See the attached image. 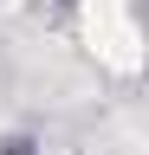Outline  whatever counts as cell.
Masks as SVG:
<instances>
[{
    "instance_id": "6da1fadb",
    "label": "cell",
    "mask_w": 149,
    "mask_h": 155,
    "mask_svg": "<svg viewBox=\"0 0 149 155\" xmlns=\"http://www.w3.org/2000/svg\"><path fill=\"white\" fill-rule=\"evenodd\" d=\"M7 155H32V142H7Z\"/></svg>"
}]
</instances>
